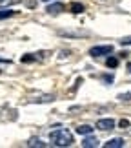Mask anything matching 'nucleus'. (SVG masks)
I'll return each mask as SVG.
<instances>
[{
	"label": "nucleus",
	"instance_id": "4",
	"mask_svg": "<svg viewBox=\"0 0 131 148\" xmlns=\"http://www.w3.org/2000/svg\"><path fill=\"white\" fill-rule=\"evenodd\" d=\"M96 146H100V141L96 139L95 135L88 134V137L82 141V148H96Z\"/></svg>",
	"mask_w": 131,
	"mask_h": 148
},
{
	"label": "nucleus",
	"instance_id": "18",
	"mask_svg": "<svg viewBox=\"0 0 131 148\" xmlns=\"http://www.w3.org/2000/svg\"><path fill=\"white\" fill-rule=\"evenodd\" d=\"M0 62H2V64H9L11 60H9V59H2V57H0Z\"/></svg>",
	"mask_w": 131,
	"mask_h": 148
},
{
	"label": "nucleus",
	"instance_id": "11",
	"mask_svg": "<svg viewBox=\"0 0 131 148\" xmlns=\"http://www.w3.org/2000/svg\"><path fill=\"white\" fill-rule=\"evenodd\" d=\"M16 11H0V20H5V18H11V16H15Z\"/></svg>",
	"mask_w": 131,
	"mask_h": 148
},
{
	"label": "nucleus",
	"instance_id": "6",
	"mask_svg": "<svg viewBox=\"0 0 131 148\" xmlns=\"http://www.w3.org/2000/svg\"><path fill=\"white\" fill-rule=\"evenodd\" d=\"M122 146H124V139H120V137L109 139L107 143H104V148H122Z\"/></svg>",
	"mask_w": 131,
	"mask_h": 148
},
{
	"label": "nucleus",
	"instance_id": "2",
	"mask_svg": "<svg viewBox=\"0 0 131 148\" xmlns=\"http://www.w3.org/2000/svg\"><path fill=\"white\" fill-rule=\"evenodd\" d=\"M96 130H100V132H111L113 128H115V119L111 117H106V119H98L95 124Z\"/></svg>",
	"mask_w": 131,
	"mask_h": 148
},
{
	"label": "nucleus",
	"instance_id": "15",
	"mask_svg": "<svg viewBox=\"0 0 131 148\" xmlns=\"http://www.w3.org/2000/svg\"><path fill=\"white\" fill-rule=\"evenodd\" d=\"M120 126L122 128H128L129 126V121H128V119H122V121H120Z\"/></svg>",
	"mask_w": 131,
	"mask_h": 148
},
{
	"label": "nucleus",
	"instance_id": "20",
	"mask_svg": "<svg viewBox=\"0 0 131 148\" xmlns=\"http://www.w3.org/2000/svg\"><path fill=\"white\" fill-rule=\"evenodd\" d=\"M128 71H129V73H131V64H128Z\"/></svg>",
	"mask_w": 131,
	"mask_h": 148
},
{
	"label": "nucleus",
	"instance_id": "13",
	"mask_svg": "<svg viewBox=\"0 0 131 148\" xmlns=\"http://www.w3.org/2000/svg\"><path fill=\"white\" fill-rule=\"evenodd\" d=\"M33 60H35V57H33L31 53H27V55L22 57V62H24V64H27V62H33Z\"/></svg>",
	"mask_w": 131,
	"mask_h": 148
},
{
	"label": "nucleus",
	"instance_id": "8",
	"mask_svg": "<svg viewBox=\"0 0 131 148\" xmlns=\"http://www.w3.org/2000/svg\"><path fill=\"white\" fill-rule=\"evenodd\" d=\"M27 146H33V148H45V143H44L42 139H38V137H31L29 143H27Z\"/></svg>",
	"mask_w": 131,
	"mask_h": 148
},
{
	"label": "nucleus",
	"instance_id": "12",
	"mask_svg": "<svg viewBox=\"0 0 131 148\" xmlns=\"http://www.w3.org/2000/svg\"><path fill=\"white\" fill-rule=\"evenodd\" d=\"M71 11H73V13H77V15H80L82 13V11H84V5L82 4H71Z\"/></svg>",
	"mask_w": 131,
	"mask_h": 148
},
{
	"label": "nucleus",
	"instance_id": "5",
	"mask_svg": "<svg viewBox=\"0 0 131 148\" xmlns=\"http://www.w3.org/2000/svg\"><path fill=\"white\" fill-rule=\"evenodd\" d=\"M62 9H64V5H62L60 2H56V0H55V2H49L48 8H45V11H48L49 15H56V13H60Z\"/></svg>",
	"mask_w": 131,
	"mask_h": 148
},
{
	"label": "nucleus",
	"instance_id": "16",
	"mask_svg": "<svg viewBox=\"0 0 131 148\" xmlns=\"http://www.w3.org/2000/svg\"><path fill=\"white\" fill-rule=\"evenodd\" d=\"M120 44H122V46H129V44H131V37H129V38H124V40H120Z\"/></svg>",
	"mask_w": 131,
	"mask_h": 148
},
{
	"label": "nucleus",
	"instance_id": "17",
	"mask_svg": "<svg viewBox=\"0 0 131 148\" xmlns=\"http://www.w3.org/2000/svg\"><path fill=\"white\" fill-rule=\"evenodd\" d=\"M35 5H37L35 0H27V8H35Z\"/></svg>",
	"mask_w": 131,
	"mask_h": 148
},
{
	"label": "nucleus",
	"instance_id": "9",
	"mask_svg": "<svg viewBox=\"0 0 131 148\" xmlns=\"http://www.w3.org/2000/svg\"><path fill=\"white\" fill-rule=\"evenodd\" d=\"M22 0H0V8H7V5H16Z\"/></svg>",
	"mask_w": 131,
	"mask_h": 148
},
{
	"label": "nucleus",
	"instance_id": "10",
	"mask_svg": "<svg viewBox=\"0 0 131 148\" xmlns=\"http://www.w3.org/2000/svg\"><path fill=\"white\" fill-rule=\"evenodd\" d=\"M106 66L107 68H117L118 66V59H117V57H109V59L106 60Z\"/></svg>",
	"mask_w": 131,
	"mask_h": 148
},
{
	"label": "nucleus",
	"instance_id": "3",
	"mask_svg": "<svg viewBox=\"0 0 131 148\" xmlns=\"http://www.w3.org/2000/svg\"><path fill=\"white\" fill-rule=\"evenodd\" d=\"M113 53V46L111 44H104V46H93L89 49L91 57H102V55H109Z\"/></svg>",
	"mask_w": 131,
	"mask_h": 148
},
{
	"label": "nucleus",
	"instance_id": "7",
	"mask_svg": "<svg viewBox=\"0 0 131 148\" xmlns=\"http://www.w3.org/2000/svg\"><path fill=\"white\" fill-rule=\"evenodd\" d=\"M93 126L91 124H80V126L77 128V134H80V135H88V134H93Z\"/></svg>",
	"mask_w": 131,
	"mask_h": 148
},
{
	"label": "nucleus",
	"instance_id": "1",
	"mask_svg": "<svg viewBox=\"0 0 131 148\" xmlns=\"http://www.w3.org/2000/svg\"><path fill=\"white\" fill-rule=\"evenodd\" d=\"M49 143L53 146H71L73 145V134L66 128L53 130L49 134Z\"/></svg>",
	"mask_w": 131,
	"mask_h": 148
},
{
	"label": "nucleus",
	"instance_id": "14",
	"mask_svg": "<svg viewBox=\"0 0 131 148\" xmlns=\"http://www.w3.org/2000/svg\"><path fill=\"white\" fill-rule=\"evenodd\" d=\"M118 99H120V101H131V92L120 93V95H118Z\"/></svg>",
	"mask_w": 131,
	"mask_h": 148
},
{
	"label": "nucleus",
	"instance_id": "19",
	"mask_svg": "<svg viewBox=\"0 0 131 148\" xmlns=\"http://www.w3.org/2000/svg\"><path fill=\"white\" fill-rule=\"evenodd\" d=\"M40 2H44V4H49V2H55V0H40Z\"/></svg>",
	"mask_w": 131,
	"mask_h": 148
}]
</instances>
